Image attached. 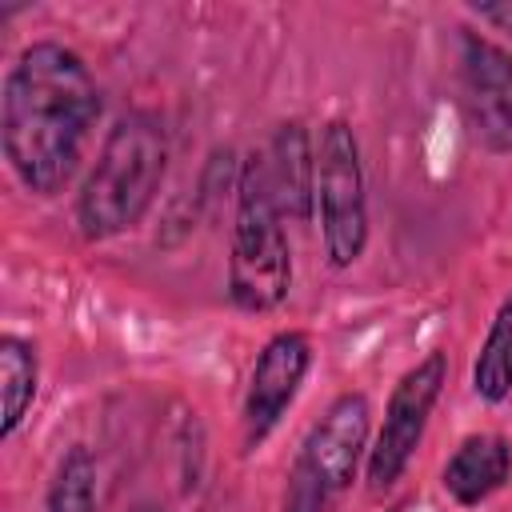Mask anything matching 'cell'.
<instances>
[{
    "label": "cell",
    "mask_w": 512,
    "mask_h": 512,
    "mask_svg": "<svg viewBox=\"0 0 512 512\" xmlns=\"http://www.w3.org/2000/svg\"><path fill=\"white\" fill-rule=\"evenodd\" d=\"M100 120V88L84 56L60 40H32L4 76L0 144L16 180L56 196L80 168Z\"/></svg>",
    "instance_id": "6da1fadb"
},
{
    "label": "cell",
    "mask_w": 512,
    "mask_h": 512,
    "mask_svg": "<svg viewBox=\"0 0 512 512\" xmlns=\"http://www.w3.org/2000/svg\"><path fill=\"white\" fill-rule=\"evenodd\" d=\"M164 168H168V132H164L160 116H152V112L120 116L108 128V136L76 192L80 236L100 244V240L132 232L156 204Z\"/></svg>",
    "instance_id": "7a4b0ae2"
},
{
    "label": "cell",
    "mask_w": 512,
    "mask_h": 512,
    "mask_svg": "<svg viewBox=\"0 0 512 512\" xmlns=\"http://www.w3.org/2000/svg\"><path fill=\"white\" fill-rule=\"evenodd\" d=\"M284 216L272 200L264 152L244 156L240 184L232 196V252H228V296L244 312H272L292 288V248Z\"/></svg>",
    "instance_id": "3957f363"
},
{
    "label": "cell",
    "mask_w": 512,
    "mask_h": 512,
    "mask_svg": "<svg viewBox=\"0 0 512 512\" xmlns=\"http://www.w3.org/2000/svg\"><path fill=\"white\" fill-rule=\"evenodd\" d=\"M368 436V396L356 388L340 392L296 448L284 484V512H332V504L352 488L360 460H368Z\"/></svg>",
    "instance_id": "277c9868"
},
{
    "label": "cell",
    "mask_w": 512,
    "mask_h": 512,
    "mask_svg": "<svg viewBox=\"0 0 512 512\" xmlns=\"http://www.w3.org/2000/svg\"><path fill=\"white\" fill-rule=\"evenodd\" d=\"M316 212L328 264L352 268L368 248V192L348 120H328L316 136Z\"/></svg>",
    "instance_id": "5b68a950"
},
{
    "label": "cell",
    "mask_w": 512,
    "mask_h": 512,
    "mask_svg": "<svg viewBox=\"0 0 512 512\" xmlns=\"http://www.w3.org/2000/svg\"><path fill=\"white\" fill-rule=\"evenodd\" d=\"M444 380H448V356L428 352L392 384V396L384 404V424L364 460V480L372 492H388L404 476L408 460L416 456V448L424 440V428L444 392Z\"/></svg>",
    "instance_id": "8992f818"
},
{
    "label": "cell",
    "mask_w": 512,
    "mask_h": 512,
    "mask_svg": "<svg viewBox=\"0 0 512 512\" xmlns=\"http://www.w3.org/2000/svg\"><path fill=\"white\" fill-rule=\"evenodd\" d=\"M460 104L480 148L512 152V52L472 28H460Z\"/></svg>",
    "instance_id": "52a82bcc"
},
{
    "label": "cell",
    "mask_w": 512,
    "mask_h": 512,
    "mask_svg": "<svg viewBox=\"0 0 512 512\" xmlns=\"http://www.w3.org/2000/svg\"><path fill=\"white\" fill-rule=\"evenodd\" d=\"M312 368V340L300 328H284L264 340L256 352L248 392H244V452H256L280 424V416L292 408L304 376Z\"/></svg>",
    "instance_id": "ba28073f"
},
{
    "label": "cell",
    "mask_w": 512,
    "mask_h": 512,
    "mask_svg": "<svg viewBox=\"0 0 512 512\" xmlns=\"http://www.w3.org/2000/svg\"><path fill=\"white\" fill-rule=\"evenodd\" d=\"M264 172L280 216L292 224H308L316 212V140L300 120L276 124L264 148Z\"/></svg>",
    "instance_id": "9c48e42d"
},
{
    "label": "cell",
    "mask_w": 512,
    "mask_h": 512,
    "mask_svg": "<svg viewBox=\"0 0 512 512\" xmlns=\"http://www.w3.org/2000/svg\"><path fill=\"white\" fill-rule=\"evenodd\" d=\"M512 476V448L496 432H472L456 444L448 456L440 484L460 508H476L488 496H496Z\"/></svg>",
    "instance_id": "30bf717a"
},
{
    "label": "cell",
    "mask_w": 512,
    "mask_h": 512,
    "mask_svg": "<svg viewBox=\"0 0 512 512\" xmlns=\"http://www.w3.org/2000/svg\"><path fill=\"white\" fill-rule=\"evenodd\" d=\"M36 388H40V360H36V348L20 336H0V404H4V416H0V440L16 436V428L24 424L32 400H36Z\"/></svg>",
    "instance_id": "8fae6325"
},
{
    "label": "cell",
    "mask_w": 512,
    "mask_h": 512,
    "mask_svg": "<svg viewBox=\"0 0 512 512\" xmlns=\"http://www.w3.org/2000/svg\"><path fill=\"white\" fill-rule=\"evenodd\" d=\"M472 392L484 404H500L512 396V292L500 300L484 344L472 360Z\"/></svg>",
    "instance_id": "7c38bea8"
},
{
    "label": "cell",
    "mask_w": 512,
    "mask_h": 512,
    "mask_svg": "<svg viewBox=\"0 0 512 512\" xmlns=\"http://www.w3.org/2000/svg\"><path fill=\"white\" fill-rule=\"evenodd\" d=\"M44 512H96V460L84 444H72L44 496Z\"/></svg>",
    "instance_id": "4fadbf2b"
},
{
    "label": "cell",
    "mask_w": 512,
    "mask_h": 512,
    "mask_svg": "<svg viewBox=\"0 0 512 512\" xmlns=\"http://www.w3.org/2000/svg\"><path fill=\"white\" fill-rule=\"evenodd\" d=\"M468 12H472L480 24H488V28L504 32V36H512V0H472Z\"/></svg>",
    "instance_id": "5bb4252c"
},
{
    "label": "cell",
    "mask_w": 512,
    "mask_h": 512,
    "mask_svg": "<svg viewBox=\"0 0 512 512\" xmlns=\"http://www.w3.org/2000/svg\"><path fill=\"white\" fill-rule=\"evenodd\" d=\"M132 512H164V508H160V504H136Z\"/></svg>",
    "instance_id": "9a60e30c"
},
{
    "label": "cell",
    "mask_w": 512,
    "mask_h": 512,
    "mask_svg": "<svg viewBox=\"0 0 512 512\" xmlns=\"http://www.w3.org/2000/svg\"><path fill=\"white\" fill-rule=\"evenodd\" d=\"M396 512H404V508H396Z\"/></svg>",
    "instance_id": "2e32d148"
}]
</instances>
